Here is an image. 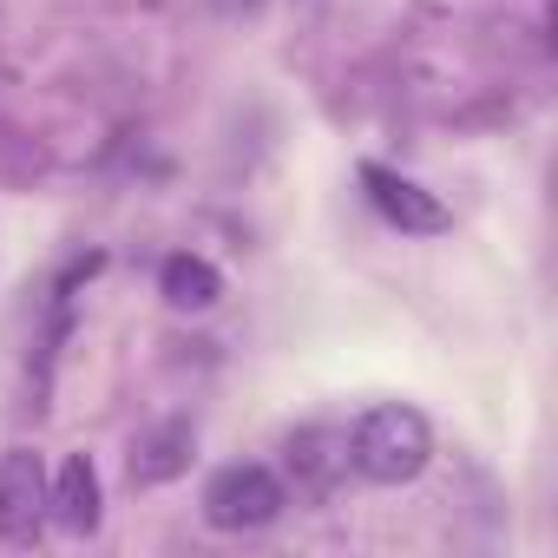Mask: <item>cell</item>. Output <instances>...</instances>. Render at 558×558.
I'll return each instance as SVG.
<instances>
[{"label": "cell", "instance_id": "ba28073f", "mask_svg": "<svg viewBox=\"0 0 558 558\" xmlns=\"http://www.w3.org/2000/svg\"><path fill=\"white\" fill-rule=\"evenodd\" d=\"M158 290H165L171 310H210V303L223 296V276H217V263L178 250V256H165V269H158Z\"/></svg>", "mask_w": 558, "mask_h": 558}, {"label": "cell", "instance_id": "277c9868", "mask_svg": "<svg viewBox=\"0 0 558 558\" xmlns=\"http://www.w3.org/2000/svg\"><path fill=\"white\" fill-rule=\"evenodd\" d=\"M362 191H368V204H375L395 230H408V236H440V230H453V210H447L434 191H421L414 178L388 171V165H362Z\"/></svg>", "mask_w": 558, "mask_h": 558}, {"label": "cell", "instance_id": "7a4b0ae2", "mask_svg": "<svg viewBox=\"0 0 558 558\" xmlns=\"http://www.w3.org/2000/svg\"><path fill=\"white\" fill-rule=\"evenodd\" d=\"M283 506H290L283 480L269 466H256V460L217 466L204 480V525H217V532H263V525L283 519Z\"/></svg>", "mask_w": 558, "mask_h": 558}, {"label": "cell", "instance_id": "5b68a950", "mask_svg": "<svg viewBox=\"0 0 558 558\" xmlns=\"http://www.w3.org/2000/svg\"><path fill=\"white\" fill-rule=\"evenodd\" d=\"M47 519L53 525H66V532H99V519H106V493H99V466L86 460V453H66L60 460V473L47 480Z\"/></svg>", "mask_w": 558, "mask_h": 558}, {"label": "cell", "instance_id": "6da1fadb", "mask_svg": "<svg viewBox=\"0 0 558 558\" xmlns=\"http://www.w3.org/2000/svg\"><path fill=\"white\" fill-rule=\"evenodd\" d=\"M427 460H434V427H427L421 408L381 401L349 434V466L362 480H375V486H408V480L427 473Z\"/></svg>", "mask_w": 558, "mask_h": 558}, {"label": "cell", "instance_id": "52a82bcc", "mask_svg": "<svg viewBox=\"0 0 558 558\" xmlns=\"http://www.w3.org/2000/svg\"><path fill=\"white\" fill-rule=\"evenodd\" d=\"M290 466H296L303 486L329 493V486L349 473V434H329V427H303V434H290Z\"/></svg>", "mask_w": 558, "mask_h": 558}, {"label": "cell", "instance_id": "8992f818", "mask_svg": "<svg viewBox=\"0 0 558 558\" xmlns=\"http://www.w3.org/2000/svg\"><path fill=\"white\" fill-rule=\"evenodd\" d=\"M191 453H197V427H191V421H158V427H145V434L132 440V486H165V480H178V473L191 466Z\"/></svg>", "mask_w": 558, "mask_h": 558}, {"label": "cell", "instance_id": "3957f363", "mask_svg": "<svg viewBox=\"0 0 558 558\" xmlns=\"http://www.w3.org/2000/svg\"><path fill=\"white\" fill-rule=\"evenodd\" d=\"M40 525H47V466L34 447H8L0 453V538L34 545Z\"/></svg>", "mask_w": 558, "mask_h": 558}, {"label": "cell", "instance_id": "9c48e42d", "mask_svg": "<svg viewBox=\"0 0 558 558\" xmlns=\"http://www.w3.org/2000/svg\"><path fill=\"white\" fill-rule=\"evenodd\" d=\"M263 0H217V14H256Z\"/></svg>", "mask_w": 558, "mask_h": 558}]
</instances>
